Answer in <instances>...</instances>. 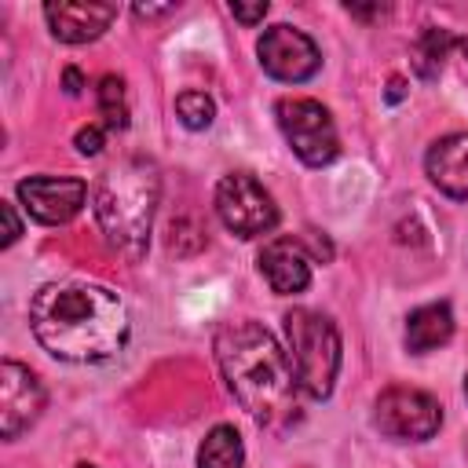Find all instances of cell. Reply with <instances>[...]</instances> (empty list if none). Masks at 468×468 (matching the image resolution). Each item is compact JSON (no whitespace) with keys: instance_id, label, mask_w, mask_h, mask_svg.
I'll return each mask as SVG.
<instances>
[{"instance_id":"obj_12","label":"cell","mask_w":468,"mask_h":468,"mask_svg":"<svg viewBox=\"0 0 468 468\" xmlns=\"http://www.w3.org/2000/svg\"><path fill=\"white\" fill-rule=\"evenodd\" d=\"M260 274L267 278V285L278 296H292V292H303L311 285V260H307L300 241L274 238L260 252Z\"/></svg>"},{"instance_id":"obj_22","label":"cell","mask_w":468,"mask_h":468,"mask_svg":"<svg viewBox=\"0 0 468 468\" xmlns=\"http://www.w3.org/2000/svg\"><path fill=\"white\" fill-rule=\"evenodd\" d=\"M62 80H66V91H69V95H77V91H80V73H77L73 66L62 73Z\"/></svg>"},{"instance_id":"obj_20","label":"cell","mask_w":468,"mask_h":468,"mask_svg":"<svg viewBox=\"0 0 468 468\" xmlns=\"http://www.w3.org/2000/svg\"><path fill=\"white\" fill-rule=\"evenodd\" d=\"M230 15H234L238 22H245V26H256V22H263V15H267V0H260V4H234V0H230Z\"/></svg>"},{"instance_id":"obj_17","label":"cell","mask_w":468,"mask_h":468,"mask_svg":"<svg viewBox=\"0 0 468 468\" xmlns=\"http://www.w3.org/2000/svg\"><path fill=\"white\" fill-rule=\"evenodd\" d=\"M457 40L446 33V29H428L424 37H420V44H417V69L424 73V77H435L439 69H442V58H446V51L453 48Z\"/></svg>"},{"instance_id":"obj_2","label":"cell","mask_w":468,"mask_h":468,"mask_svg":"<svg viewBox=\"0 0 468 468\" xmlns=\"http://www.w3.org/2000/svg\"><path fill=\"white\" fill-rule=\"evenodd\" d=\"M216 362L227 388L256 424L285 428L296 420L300 384H296L292 362L263 325L223 322L216 329Z\"/></svg>"},{"instance_id":"obj_6","label":"cell","mask_w":468,"mask_h":468,"mask_svg":"<svg viewBox=\"0 0 468 468\" xmlns=\"http://www.w3.org/2000/svg\"><path fill=\"white\" fill-rule=\"evenodd\" d=\"M216 212L238 238H260L278 227V205L249 172H230L216 186Z\"/></svg>"},{"instance_id":"obj_16","label":"cell","mask_w":468,"mask_h":468,"mask_svg":"<svg viewBox=\"0 0 468 468\" xmlns=\"http://www.w3.org/2000/svg\"><path fill=\"white\" fill-rule=\"evenodd\" d=\"M95 99H99V117H102V128L106 132H121L128 124V99H124V80L106 73L95 88Z\"/></svg>"},{"instance_id":"obj_11","label":"cell","mask_w":468,"mask_h":468,"mask_svg":"<svg viewBox=\"0 0 468 468\" xmlns=\"http://www.w3.org/2000/svg\"><path fill=\"white\" fill-rule=\"evenodd\" d=\"M44 18L51 26V37L62 44H88L110 29L117 18V4H91V0H58L44 4Z\"/></svg>"},{"instance_id":"obj_7","label":"cell","mask_w":468,"mask_h":468,"mask_svg":"<svg viewBox=\"0 0 468 468\" xmlns=\"http://www.w3.org/2000/svg\"><path fill=\"white\" fill-rule=\"evenodd\" d=\"M373 424L388 439L424 442L442 424V406L420 388H388L373 406Z\"/></svg>"},{"instance_id":"obj_18","label":"cell","mask_w":468,"mask_h":468,"mask_svg":"<svg viewBox=\"0 0 468 468\" xmlns=\"http://www.w3.org/2000/svg\"><path fill=\"white\" fill-rule=\"evenodd\" d=\"M176 113H179V121H183L186 128L201 132V128L212 124L216 106H212V99H208L205 91H183V95L176 99Z\"/></svg>"},{"instance_id":"obj_14","label":"cell","mask_w":468,"mask_h":468,"mask_svg":"<svg viewBox=\"0 0 468 468\" xmlns=\"http://www.w3.org/2000/svg\"><path fill=\"white\" fill-rule=\"evenodd\" d=\"M453 336V311L450 303H424L406 318V347L413 355H428Z\"/></svg>"},{"instance_id":"obj_24","label":"cell","mask_w":468,"mask_h":468,"mask_svg":"<svg viewBox=\"0 0 468 468\" xmlns=\"http://www.w3.org/2000/svg\"><path fill=\"white\" fill-rule=\"evenodd\" d=\"M464 395H468V380H464Z\"/></svg>"},{"instance_id":"obj_15","label":"cell","mask_w":468,"mask_h":468,"mask_svg":"<svg viewBox=\"0 0 468 468\" xmlns=\"http://www.w3.org/2000/svg\"><path fill=\"white\" fill-rule=\"evenodd\" d=\"M245 464V446L234 424H216L205 442L197 446V468H241Z\"/></svg>"},{"instance_id":"obj_19","label":"cell","mask_w":468,"mask_h":468,"mask_svg":"<svg viewBox=\"0 0 468 468\" xmlns=\"http://www.w3.org/2000/svg\"><path fill=\"white\" fill-rule=\"evenodd\" d=\"M102 135H106V128H99V124H88V128H80L77 135H73V143H77V150L80 154H99L102 150Z\"/></svg>"},{"instance_id":"obj_10","label":"cell","mask_w":468,"mask_h":468,"mask_svg":"<svg viewBox=\"0 0 468 468\" xmlns=\"http://www.w3.org/2000/svg\"><path fill=\"white\" fill-rule=\"evenodd\" d=\"M44 410V388L37 373L22 362H4L0 366V431L4 439H18L26 428L37 424Z\"/></svg>"},{"instance_id":"obj_1","label":"cell","mask_w":468,"mask_h":468,"mask_svg":"<svg viewBox=\"0 0 468 468\" xmlns=\"http://www.w3.org/2000/svg\"><path fill=\"white\" fill-rule=\"evenodd\" d=\"M29 329L62 362H106L132 333L124 300L95 282H48L29 300Z\"/></svg>"},{"instance_id":"obj_5","label":"cell","mask_w":468,"mask_h":468,"mask_svg":"<svg viewBox=\"0 0 468 468\" xmlns=\"http://www.w3.org/2000/svg\"><path fill=\"white\" fill-rule=\"evenodd\" d=\"M274 117H278V128L289 139L292 154L303 165L322 168V165H329L340 154L336 124H333L329 110L318 99H300V95L296 99H282L274 106Z\"/></svg>"},{"instance_id":"obj_23","label":"cell","mask_w":468,"mask_h":468,"mask_svg":"<svg viewBox=\"0 0 468 468\" xmlns=\"http://www.w3.org/2000/svg\"><path fill=\"white\" fill-rule=\"evenodd\" d=\"M77 468H95V464H88V461H84V464H77Z\"/></svg>"},{"instance_id":"obj_21","label":"cell","mask_w":468,"mask_h":468,"mask_svg":"<svg viewBox=\"0 0 468 468\" xmlns=\"http://www.w3.org/2000/svg\"><path fill=\"white\" fill-rule=\"evenodd\" d=\"M0 216H4V245H15L18 234H22V223H18V216H15V205L4 201V205H0Z\"/></svg>"},{"instance_id":"obj_8","label":"cell","mask_w":468,"mask_h":468,"mask_svg":"<svg viewBox=\"0 0 468 468\" xmlns=\"http://www.w3.org/2000/svg\"><path fill=\"white\" fill-rule=\"evenodd\" d=\"M256 55H260L263 73H271L274 80H285V84L311 80L318 73V66H322L318 44L303 29H292V26L263 29V37L256 44Z\"/></svg>"},{"instance_id":"obj_9","label":"cell","mask_w":468,"mask_h":468,"mask_svg":"<svg viewBox=\"0 0 468 468\" xmlns=\"http://www.w3.org/2000/svg\"><path fill=\"white\" fill-rule=\"evenodd\" d=\"M18 201L37 223L58 227L84 208L88 186L73 176H29L18 183Z\"/></svg>"},{"instance_id":"obj_4","label":"cell","mask_w":468,"mask_h":468,"mask_svg":"<svg viewBox=\"0 0 468 468\" xmlns=\"http://www.w3.org/2000/svg\"><path fill=\"white\" fill-rule=\"evenodd\" d=\"M285 344L296 384L311 399H329L340 373V333L336 325L307 307H292L285 314Z\"/></svg>"},{"instance_id":"obj_3","label":"cell","mask_w":468,"mask_h":468,"mask_svg":"<svg viewBox=\"0 0 468 468\" xmlns=\"http://www.w3.org/2000/svg\"><path fill=\"white\" fill-rule=\"evenodd\" d=\"M157 168L143 157H128L113 165L95 186V219L110 249L139 260L150 241L154 208H157Z\"/></svg>"},{"instance_id":"obj_13","label":"cell","mask_w":468,"mask_h":468,"mask_svg":"<svg viewBox=\"0 0 468 468\" xmlns=\"http://www.w3.org/2000/svg\"><path fill=\"white\" fill-rule=\"evenodd\" d=\"M424 168H428V179L450 194V197H468V132H457V135H446L439 139L428 157H424Z\"/></svg>"}]
</instances>
